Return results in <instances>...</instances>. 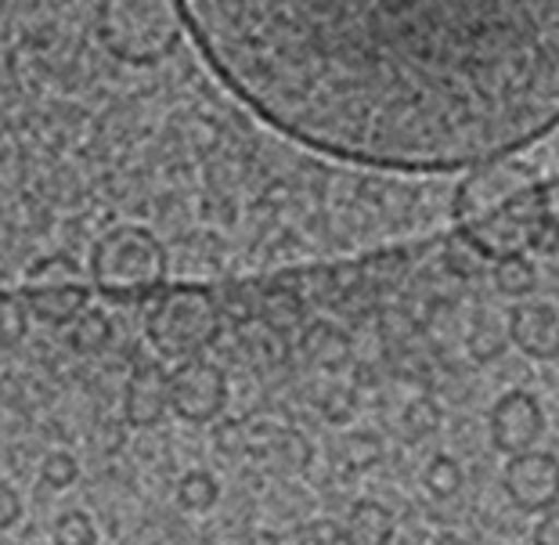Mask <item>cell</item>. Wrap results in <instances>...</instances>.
<instances>
[{
	"mask_svg": "<svg viewBox=\"0 0 559 545\" xmlns=\"http://www.w3.org/2000/svg\"><path fill=\"white\" fill-rule=\"evenodd\" d=\"M210 73L282 138L451 174L559 127V0H177Z\"/></svg>",
	"mask_w": 559,
	"mask_h": 545,
	"instance_id": "obj_1",
	"label": "cell"
},
{
	"mask_svg": "<svg viewBox=\"0 0 559 545\" xmlns=\"http://www.w3.org/2000/svg\"><path fill=\"white\" fill-rule=\"evenodd\" d=\"M455 228L487 260L538 250L552 221L549 185L516 156L469 167L455 188Z\"/></svg>",
	"mask_w": 559,
	"mask_h": 545,
	"instance_id": "obj_2",
	"label": "cell"
},
{
	"mask_svg": "<svg viewBox=\"0 0 559 545\" xmlns=\"http://www.w3.org/2000/svg\"><path fill=\"white\" fill-rule=\"evenodd\" d=\"M185 37L177 0H102L98 40L127 66H159Z\"/></svg>",
	"mask_w": 559,
	"mask_h": 545,
	"instance_id": "obj_3",
	"label": "cell"
},
{
	"mask_svg": "<svg viewBox=\"0 0 559 545\" xmlns=\"http://www.w3.org/2000/svg\"><path fill=\"white\" fill-rule=\"evenodd\" d=\"M166 279V250L145 228L123 224L105 232L91 250V282L112 300L156 296Z\"/></svg>",
	"mask_w": 559,
	"mask_h": 545,
	"instance_id": "obj_4",
	"label": "cell"
},
{
	"mask_svg": "<svg viewBox=\"0 0 559 545\" xmlns=\"http://www.w3.org/2000/svg\"><path fill=\"white\" fill-rule=\"evenodd\" d=\"M221 333V304L202 286H174L148 304L145 336L163 358H199Z\"/></svg>",
	"mask_w": 559,
	"mask_h": 545,
	"instance_id": "obj_5",
	"label": "cell"
},
{
	"mask_svg": "<svg viewBox=\"0 0 559 545\" xmlns=\"http://www.w3.org/2000/svg\"><path fill=\"white\" fill-rule=\"evenodd\" d=\"M26 307L47 325H69L80 311H87L91 289L80 279L73 257H44L26 275Z\"/></svg>",
	"mask_w": 559,
	"mask_h": 545,
	"instance_id": "obj_6",
	"label": "cell"
},
{
	"mask_svg": "<svg viewBox=\"0 0 559 545\" xmlns=\"http://www.w3.org/2000/svg\"><path fill=\"white\" fill-rule=\"evenodd\" d=\"M228 405V379L221 365L206 358H185L170 372V408L185 423H213Z\"/></svg>",
	"mask_w": 559,
	"mask_h": 545,
	"instance_id": "obj_7",
	"label": "cell"
},
{
	"mask_svg": "<svg viewBox=\"0 0 559 545\" xmlns=\"http://www.w3.org/2000/svg\"><path fill=\"white\" fill-rule=\"evenodd\" d=\"M502 488L520 513H545L559 502V459L552 452H538V448L509 455Z\"/></svg>",
	"mask_w": 559,
	"mask_h": 545,
	"instance_id": "obj_8",
	"label": "cell"
},
{
	"mask_svg": "<svg viewBox=\"0 0 559 545\" xmlns=\"http://www.w3.org/2000/svg\"><path fill=\"white\" fill-rule=\"evenodd\" d=\"M487 423H491V445L502 455L527 452L545 434V412L538 398L527 394V390H509V394L498 398Z\"/></svg>",
	"mask_w": 559,
	"mask_h": 545,
	"instance_id": "obj_9",
	"label": "cell"
},
{
	"mask_svg": "<svg viewBox=\"0 0 559 545\" xmlns=\"http://www.w3.org/2000/svg\"><path fill=\"white\" fill-rule=\"evenodd\" d=\"M509 343L534 362L559 358V311L542 300H520L509 311Z\"/></svg>",
	"mask_w": 559,
	"mask_h": 545,
	"instance_id": "obj_10",
	"label": "cell"
},
{
	"mask_svg": "<svg viewBox=\"0 0 559 545\" xmlns=\"http://www.w3.org/2000/svg\"><path fill=\"white\" fill-rule=\"evenodd\" d=\"M166 408H170V372L159 362H138L123 394L127 423L138 426V430H148L163 419Z\"/></svg>",
	"mask_w": 559,
	"mask_h": 545,
	"instance_id": "obj_11",
	"label": "cell"
},
{
	"mask_svg": "<svg viewBox=\"0 0 559 545\" xmlns=\"http://www.w3.org/2000/svg\"><path fill=\"white\" fill-rule=\"evenodd\" d=\"M394 531L397 520L383 502L361 499L350 506L347 520H343V545H390Z\"/></svg>",
	"mask_w": 559,
	"mask_h": 545,
	"instance_id": "obj_12",
	"label": "cell"
},
{
	"mask_svg": "<svg viewBox=\"0 0 559 545\" xmlns=\"http://www.w3.org/2000/svg\"><path fill=\"white\" fill-rule=\"evenodd\" d=\"M304 351H307V358L321 365V369H340V365H347V358H350V340L336 325L314 322L304 333Z\"/></svg>",
	"mask_w": 559,
	"mask_h": 545,
	"instance_id": "obj_13",
	"label": "cell"
},
{
	"mask_svg": "<svg viewBox=\"0 0 559 545\" xmlns=\"http://www.w3.org/2000/svg\"><path fill=\"white\" fill-rule=\"evenodd\" d=\"M491 279H495V289L502 296L523 300V296H531L534 286H538V268L531 264L527 253H509V257L491 260Z\"/></svg>",
	"mask_w": 559,
	"mask_h": 545,
	"instance_id": "obj_14",
	"label": "cell"
},
{
	"mask_svg": "<svg viewBox=\"0 0 559 545\" xmlns=\"http://www.w3.org/2000/svg\"><path fill=\"white\" fill-rule=\"evenodd\" d=\"M112 340V322L105 318L102 311H80L73 318V329H69V343H73V351L80 354H98L109 347Z\"/></svg>",
	"mask_w": 559,
	"mask_h": 545,
	"instance_id": "obj_15",
	"label": "cell"
},
{
	"mask_svg": "<svg viewBox=\"0 0 559 545\" xmlns=\"http://www.w3.org/2000/svg\"><path fill=\"white\" fill-rule=\"evenodd\" d=\"M217 499H221V484L206 470L185 473L181 484H177V502H181V509H188V513H206Z\"/></svg>",
	"mask_w": 559,
	"mask_h": 545,
	"instance_id": "obj_16",
	"label": "cell"
},
{
	"mask_svg": "<svg viewBox=\"0 0 559 545\" xmlns=\"http://www.w3.org/2000/svg\"><path fill=\"white\" fill-rule=\"evenodd\" d=\"M423 484L433 499H455L462 491V466L451 455H433L423 470Z\"/></svg>",
	"mask_w": 559,
	"mask_h": 545,
	"instance_id": "obj_17",
	"label": "cell"
},
{
	"mask_svg": "<svg viewBox=\"0 0 559 545\" xmlns=\"http://www.w3.org/2000/svg\"><path fill=\"white\" fill-rule=\"evenodd\" d=\"M29 329V307L26 300L11 293H0V351H11L15 343L26 340Z\"/></svg>",
	"mask_w": 559,
	"mask_h": 545,
	"instance_id": "obj_18",
	"label": "cell"
},
{
	"mask_svg": "<svg viewBox=\"0 0 559 545\" xmlns=\"http://www.w3.org/2000/svg\"><path fill=\"white\" fill-rule=\"evenodd\" d=\"M444 264L451 275H459V279H473V275H480V271L491 264L477 246H473L469 239H462V235L455 232L451 239L444 242Z\"/></svg>",
	"mask_w": 559,
	"mask_h": 545,
	"instance_id": "obj_19",
	"label": "cell"
},
{
	"mask_svg": "<svg viewBox=\"0 0 559 545\" xmlns=\"http://www.w3.org/2000/svg\"><path fill=\"white\" fill-rule=\"evenodd\" d=\"M401 426H404V434H408V441H426V437H433L440 430V405L433 398H415L412 405L404 408Z\"/></svg>",
	"mask_w": 559,
	"mask_h": 545,
	"instance_id": "obj_20",
	"label": "cell"
},
{
	"mask_svg": "<svg viewBox=\"0 0 559 545\" xmlns=\"http://www.w3.org/2000/svg\"><path fill=\"white\" fill-rule=\"evenodd\" d=\"M51 542L55 545H94L98 542V528L91 524L87 513H80V509H69L55 520L51 528Z\"/></svg>",
	"mask_w": 559,
	"mask_h": 545,
	"instance_id": "obj_21",
	"label": "cell"
},
{
	"mask_svg": "<svg viewBox=\"0 0 559 545\" xmlns=\"http://www.w3.org/2000/svg\"><path fill=\"white\" fill-rule=\"evenodd\" d=\"M469 354L477 362H491L498 358V354L506 351V343H509V325L502 329L498 322H491V318H480L477 325H473V333H469Z\"/></svg>",
	"mask_w": 559,
	"mask_h": 545,
	"instance_id": "obj_22",
	"label": "cell"
},
{
	"mask_svg": "<svg viewBox=\"0 0 559 545\" xmlns=\"http://www.w3.org/2000/svg\"><path fill=\"white\" fill-rule=\"evenodd\" d=\"M300 315H304V304H300V296H296L293 289H289V293H285V289L267 293V300H264V318H267V325L285 329V325L300 322Z\"/></svg>",
	"mask_w": 559,
	"mask_h": 545,
	"instance_id": "obj_23",
	"label": "cell"
},
{
	"mask_svg": "<svg viewBox=\"0 0 559 545\" xmlns=\"http://www.w3.org/2000/svg\"><path fill=\"white\" fill-rule=\"evenodd\" d=\"M340 455L347 470H368L379 462V441L372 434H350L347 441L340 445Z\"/></svg>",
	"mask_w": 559,
	"mask_h": 545,
	"instance_id": "obj_24",
	"label": "cell"
},
{
	"mask_svg": "<svg viewBox=\"0 0 559 545\" xmlns=\"http://www.w3.org/2000/svg\"><path fill=\"white\" fill-rule=\"evenodd\" d=\"M80 477V466H76V459L69 455V452H51L44 462H40V481L47 484V488H69Z\"/></svg>",
	"mask_w": 559,
	"mask_h": 545,
	"instance_id": "obj_25",
	"label": "cell"
},
{
	"mask_svg": "<svg viewBox=\"0 0 559 545\" xmlns=\"http://www.w3.org/2000/svg\"><path fill=\"white\" fill-rule=\"evenodd\" d=\"M321 416L329 423H347L354 416V394L350 390H329L325 401H321Z\"/></svg>",
	"mask_w": 559,
	"mask_h": 545,
	"instance_id": "obj_26",
	"label": "cell"
},
{
	"mask_svg": "<svg viewBox=\"0 0 559 545\" xmlns=\"http://www.w3.org/2000/svg\"><path fill=\"white\" fill-rule=\"evenodd\" d=\"M22 517V499L8 481H0V531L15 528Z\"/></svg>",
	"mask_w": 559,
	"mask_h": 545,
	"instance_id": "obj_27",
	"label": "cell"
},
{
	"mask_svg": "<svg viewBox=\"0 0 559 545\" xmlns=\"http://www.w3.org/2000/svg\"><path fill=\"white\" fill-rule=\"evenodd\" d=\"M307 545H340L343 542V524H332V520H314V524L304 528Z\"/></svg>",
	"mask_w": 559,
	"mask_h": 545,
	"instance_id": "obj_28",
	"label": "cell"
},
{
	"mask_svg": "<svg viewBox=\"0 0 559 545\" xmlns=\"http://www.w3.org/2000/svg\"><path fill=\"white\" fill-rule=\"evenodd\" d=\"M534 545H559V509H545L542 520L534 524Z\"/></svg>",
	"mask_w": 559,
	"mask_h": 545,
	"instance_id": "obj_29",
	"label": "cell"
},
{
	"mask_svg": "<svg viewBox=\"0 0 559 545\" xmlns=\"http://www.w3.org/2000/svg\"><path fill=\"white\" fill-rule=\"evenodd\" d=\"M433 545H462V538L451 535V531H440V535L433 538Z\"/></svg>",
	"mask_w": 559,
	"mask_h": 545,
	"instance_id": "obj_30",
	"label": "cell"
},
{
	"mask_svg": "<svg viewBox=\"0 0 559 545\" xmlns=\"http://www.w3.org/2000/svg\"><path fill=\"white\" fill-rule=\"evenodd\" d=\"M253 545H278V538H275V535H257Z\"/></svg>",
	"mask_w": 559,
	"mask_h": 545,
	"instance_id": "obj_31",
	"label": "cell"
}]
</instances>
